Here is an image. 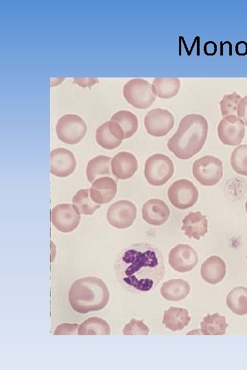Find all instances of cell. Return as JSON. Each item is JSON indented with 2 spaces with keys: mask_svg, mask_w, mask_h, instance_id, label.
Masks as SVG:
<instances>
[{
  "mask_svg": "<svg viewBox=\"0 0 247 370\" xmlns=\"http://www.w3.org/2000/svg\"><path fill=\"white\" fill-rule=\"evenodd\" d=\"M115 271L119 282L126 289L150 291L156 287L164 276L163 254L150 243L130 245L118 255Z\"/></svg>",
  "mask_w": 247,
  "mask_h": 370,
  "instance_id": "cell-1",
  "label": "cell"
},
{
  "mask_svg": "<svg viewBox=\"0 0 247 370\" xmlns=\"http://www.w3.org/2000/svg\"><path fill=\"white\" fill-rule=\"evenodd\" d=\"M208 122L199 114H189L180 121L177 131L167 141V148L181 160H187L203 147L208 134Z\"/></svg>",
  "mask_w": 247,
  "mask_h": 370,
  "instance_id": "cell-2",
  "label": "cell"
},
{
  "mask_svg": "<svg viewBox=\"0 0 247 370\" xmlns=\"http://www.w3.org/2000/svg\"><path fill=\"white\" fill-rule=\"evenodd\" d=\"M68 299L75 312L85 314L104 308L109 301L110 293L102 279L86 276L78 279L71 284Z\"/></svg>",
  "mask_w": 247,
  "mask_h": 370,
  "instance_id": "cell-3",
  "label": "cell"
},
{
  "mask_svg": "<svg viewBox=\"0 0 247 370\" xmlns=\"http://www.w3.org/2000/svg\"><path fill=\"white\" fill-rule=\"evenodd\" d=\"M123 94L129 104L139 109L148 108L156 99L152 84L141 78L132 79L126 83Z\"/></svg>",
  "mask_w": 247,
  "mask_h": 370,
  "instance_id": "cell-4",
  "label": "cell"
},
{
  "mask_svg": "<svg viewBox=\"0 0 247 370\" xmlns=\"http://www.w3.org/2000/svg\"><path fill=\"white\" fill-rule=\"evenodd\" d=\"M174 171L172 160L165 154L152 155L145 162L144 175L147 182L152 186L165 184L172 177Z\"/></svg>",
  "mask_w": 247,
  "mask_h": 370,
  "instance_id": "cell-5",
  "label": "cell"
},
{
  "mask_svg": "<svg viewBox=\"0 0 247 370\" xmlns=\"http://www.w3.org/2000/svg\"><path fill=\"white\" fill-rule=\"evenodd\" d=\"M87 126L80 116L67 114L61 116L56 125L58 139L68 145L80 143L86 135Z\"/></svg>",
  "mask_w": 247,
  "mask_h": 370,
  "instance_id": "cell-6",
  "label": "cell"
},
{
  "mask_svg": "<svg viewBox=\"0 0 247 370\" xmlns=\"http://www.w3.org/2000/svg\"><path fill=\"white\" fill-rule=\"evenodd\" d=\"M193 175L203 186H214L222 177V162L213 156H204L194 161Z\"/></svg>",
  "mask_w": 247,
  "mask_h": 370,
  "instance_id": "cell-7",
  "label": "cell"
},
{
  "mask_svg": "<svg viewBox=\"0 0 247 370\" xmlns=\"http://www.w3.org/2000/svg\"><path fill=\"white\" fill-rule=\"evenodd\" d=\"M167 197L174 207L185 210L197 202L198 190L191 181L181 179L170 185L167 190Z\"/></svg>",
  "mask_w": 247,
  "mask_h": 370,
  "instance_id": "cell-8",
  "label": "cell"
},
{
  "mask_svg": "<svg viewBox=\"0 0 247 370\" xmlns=\"http://www.w3.org/2000/svg\"><path fill=\"white\" fill-rule=\"evenodd\" d=\"M137 217V208L128 200H119L111 204L106 212L108 222L117 229L130 227Z\"/></svg>",
  "mask_w": 247,
  "mask_h": 370,
  "instance_id": "cell-9",
  "label": "cell"
},
{
  "mask_svg": "<svg viewBox=\"0 0 247 370\" xmlns=\"http://www.w3.org/2000/svg\"><path fill=\"white\" fill-rule=\"evenodd\" d=\"M51 221L57 230L68 233L78 227L80 221V215L73 205L60 204L52 208Z\"/></svg>",
  "mask_w": 247,
  "mask_h": 370,
  "instance_id": "cell-10",
  "label": "cell"
},
{
  "mask_svg": "<svg viewBox=\"0 0 247 370\" xmlns=\"http://www.w3.org/2000/svg\"><path fill=\"white\" fill-rule=\"evenodd\" d=\"M174 125V116L166 109H152L147 113L144 119L147 132L152 136L161 137L167 135Z\"/></svg>",
  "mask_w": 247,
  "mask_h": 370,
  "instance_id": "cell-11",
  "label": "cell"
},
{
  "mask_svg": "<svg viewBox=\"0 0 247 370\" xmlns=\"http://www.w3.org/2000/svg\"><path fill=\"white\" fill-rule=\"evenodd\" d=\"M217 135L224 145H238L244 138L245 125L237 116L223 118L217 126Z\"/></svg>",
  "mask_w": 247,
  "mask_h": 370,
  "instance_id": "cell-12",
  "label": "cell"
},
{
  "mask_svg": "<svg viewBox=\"0 0 247 370\" xmlns=\"http://www.w3.org/2000/svg\"><path fill=\"white\" fill-rule=\"evenodd\" d=\"M168 262L172 269L180 273L192 270L198 262L196 251L187 244H178L168 256Z\"/></svg>",
  "mask_w": 247,
  "mask_h": 370,
  "instance_id": "cell-13",
  "label": "cell"
},
{
  "mask_svg": "<svg viewBox=\"0 0 247 370\" xmlns=\"http://www.w3.org/2000/svg\"><path fill=\"white\" fill-rule=\"evenodd\" d=\"M50 172L55 176L66 177L73 173L76 160L73 153L65 148H56L50 153Z\"/></svg>",
  "mask_w": 247,
  "mask_h": 370,
  "instance_id": "cell-14",
  "label": "cell"
},
{
  "mask_svg": "<svg viewBox=\"0 0 247 370\" xmlns=\"http://www.w3.org/2000/svg\"><path fill=\"white\" fill-rule=\"evenodd\" d=\"M143 219L152 225H161L168 219L170 211L167 205L161 199H151L142 208Z\"/></svg>",
  "mask_w": 247,
  "mask_h": 370,
  "instance_id": "cell-15",
  "label": "cell"
},
{
  "mask_svg": "<svg viewBox=\"0 0 247 370\" xmlns=\"http://www.w3.org/2000/svg\"><path fill=\"white\" fill-rule=\"evenodd\" d=\"M139 167L136 157L131 153L121 151L111 161L112 173L119 180L130 178Z\"/></svg>",
  "mask_w": 247,
  "mask_h": 370,
  "instance_id": "cell-16",
  "label": "cell"
},
{
  "mask_svg": "<svg viewBox=\"0 0 247 370\" xmlns=\"http://www.w3.org/2000/svg\"><path fill=\"white\" fill-rule=\"evenodd\" d=\"M117 186L110 177H102L95 180L90 188L92 199L98 204L109 203L115 196Z\"/></svg>",
  "mask_w": 247,
  "mask_h": 370,
  "instance_id": "cell-17",
  "label": "cell"
},
{
  "mask_svg": "<svg viewBox=\"0 0 247 370\" xmlns=\"http://www.w3.org/2000/svg\"><path fill=\"white\" fill-rule=\"evenodd\" d=\"M181 230L189 238L200 240L208 232V221L200 211L190 212L182 221Z\"/></svg>",
  "mask_w": 247,
  "mask_h": 370,
  "instance_id": "cell-18",
  "label": "cell"
},
{
  "mask_svg": "<svg viewBox=\"0 0 247 370\" xmlns=\"http://www.w3.org/2000/svg\"><path fill=\"white\" fill-rule=\"evenodd\" d=\"M224 261L217 256L208 258L201 265L200 274L207 282L215 284L220 282L226 275Z\"/></svg>",
  "mask_w": 247,
  "mask_h": 370,
  "instance_id": "cell-19",
  "label": "cell"
},
{
  "mask_svg": "<svg viewBox=\"0 0 247 370\" xmlns=\"http://www.w3.org/2000/svg\"><path fill=\"white\" fill-rule=\"evenodd\" d=\"M190 292L189 284L182 279H172L165 282L161 287V294L166 300L179 301Z\"/></svg>",
  "mask_w": 247,
  "mask_h": 370,
  "instance_id": "cell-20",
  "label": "cell"
},
{
  "mask_svg": "<svg viewBox=\"0 0 247 370\" xmlns=\"http://www.w3.org/2000/svg\"><path fill=\"white\" fill-rule=\"evenodd\" d=\"M110 160L109 156L99 155L90 160L87 164L86 174L89 182L102 177H110Z\"/></svg>",
  "mask_w": 247,
  "mask_h": 370,
  "instance_id": "cell-21",
  "label": "cell"
},
{
  "mask_svg": "<svg viewBox=\"0 0 247 370\" xmlns=\"http://www.w3.org/2000/svg\"><path fill=\"white\" fill-rule=\"evenodd\" d=\"M190 321V317L187 309L170 306L164 311L163 323L172 331H180L186 327Z\"/></svg>",
  "mask_w": 247,
  "mask_h": 370,
  "instance_id": "cell-22",
  "label": "cell"
},
{
  "mask_svg": "<svg viewBox=\"0 0 247 370\" xmlns=\"http://www.w3.org/2000/svg\"><path fill=\"white\" fill-rule=\"evenodd\" d=\"M152 86L157 97L161 99H171L175 97L180 88L178 77H156Z\"/></svg>",
  "mask_w": 247,
  "mask_h": 370,
  "instance_id": "cell-23",
  "label": "cell"
},
{
  "mask_svg": "<svg viewBox=\"0 0 247 370\" xmlns=\"http://www.w3.org/2000/svg\"><path fill=\"white\" fill-rule=\"evenodd\" d=\"M110 121L119 125L123 132L124 139L133 136L139 127L137 117L128 110H119L115 112L112 116Z\"/></svg>",
  "mask_w": 247,
  "mask_h": 370,
  "instance_id": "cell-24",
  "label": "cell"
},
{
  "mask_svg": "<svg viewBox=\"0 0 247 370\" xmlns=\"http://www.w3.org/2000/svg\"><path fill=\"white\" fill-rule=\"evenodd\" d=\"M226 305L235 314L242 316L247 314V288L236 286L227 295Z\"/></svg>",
  "mask_w": 247,
  "mask_h": 370,
  "instance_id": "cell-25",
  "label": "cell"
},
{
  "mask_svg": "<svg viewBox=\"0 0 247 370\" xmlns=\"http://www.w3.org/2000/svg\"><path fill=\"white\" fill-rule=\"evenodd\" d=\"M227 327L225 317L219 313L207 314L200 323V331L204 335L224 334Z\"/></svg>",
  "mask_w": 247,
  "mask_h": 370,
  "instance_id": "cell-26",
  "label": "cell"
},
{
  "mask_svg": "<svg viewBox=\"0 0 247 370\" xmlns=\"http://www.w3.org/2000/svg\"><path fill=\"white\" fill-rule=\"evenodd\" d=\"M110 334V325L106 320L97 317L86 319L78 328L79 335H109Z\"/></svg>",
  "mask_w": 247,
  "mask_h": 370,
  "instance_id": "cell-27",
  "label": "cell"
},
{
  "mask_svg": "<svg viewBox=\"0 0 247 370\" xmlns=\"http://www.w3.org/2000/svg\"><path fill=\"white\" fill-rule=\"evenodd\" d=\"M72 202L79 213L85 215L93 214L101 207L92 199L90 188L79 190L73 197Z\"/></svg>",
  "mask_w": 247,
  "mask_h": 370,
  "instance_id": "cell-28",
  "label": "cell"
},
{
  "mask_svg": "<svg viewBox=\"0 0 247 370\" xmlns=\"http://www.w3.org/2000/svg\"><path fill=\"white\" fill-rule=\"evenodd\" d=\"M95 140L97 143L102 148L111 150L119 147L122 140L118 139L111 132L109 121L99 125L96 130Z\"/></svg>",
  "mask_w": 247,
  "mask_h": 370,
  "instance_id": "cell-29",
  "label": "cell"
},
{
  "mask_svg": "<svg viewBox=\"0 0 247 370\" xmlns=\"http://www.w3.org/2000/svg\"><path fill=\"white\" fill-rule=\"evenodd\" d=\"M231 164L237 173L247 176V145H240L233 151Z\"/></svg>",
  "mask_w": 247,
  "mask_h": 370,
  "instance_id": "cell-30",
  "label": "cell"
},
{
  "mask_svg": "<svg viewBox=\"0 0 247 370\" xmlns=\"http://www.w3.org/2000/svg\"><path fill=\"white\" fill-rule=\"evenodd\" d=\"M242 97L236 92L223 96L220 102L221 114L223 118L237 116V106Z\"/></svg>",
  "mask_w": 247,
  "mask_h": 370,
  "instance_id": "cell-31",
  "label": "cell"
},
{
  "mask_svg": "<svg viewBox=\"0 0 247 370\" xmlns=\"http://www.w3.org/2000/svg\"><path fill=\"white\" fill-rule=\"evenodd\" d=\"M122 332L124 335H148L149 328L142 321L132 319L124 326Z\"/></svg>",
  "mask_w": 247,
  "mask_h": 370,
  "instance_id": "cell-32",
  "label": "cell"
},
{
  "mask_svg": "<svg viewBox=\"0 0 247 370\" xmlns=\"http://www.w3.org/2000/svg\"><path fill=\"white\" fill-rule=\"evenodd\" d=\"M79 325L76 323H62L58 325L55 331V335H71L75 334Z\"/></svg>",
  "mask_w": 247,
  "mask_h": 370,
  "instance_id": "cell-33",
  "label": "cell"
},
{
  "mask_svg": "<svg viewBox=\"0 0 247 370\" xmlns=\"http://www.w3.org/2000/svg\"><path fill=\"white\" fill-rule=\"evenodd\" d=\"M237 116L247 126V95L242 97L239 101Z\"/></svg>",
  "mask_w": 247,
  "mask_h": 370,
  "instance_id": "cell-34",
  "label": "cell"
},
{
  "mask_svg": "<svg viewBox=\"0 0 247 370\" xmlns=\"http://www.w3.org/2000/svg\"><path fill=\"white\" fill-rule=\"evenodd\" d=\"M89 79H85V78H74L73 79V83H76L78 84H79L80 86H83V87H86V86H91L90 84H89V83H93V84H95L96 82H97V79L96 78H93L91 81L87 82L86 81L88 80Z\"/></svg>",
  "mask_w": 247,
  "mask_h": 370,
  "instance_id": "cell-35",
  "label": "cell"
},
{
  "mask_svg": "<svg viewBox=\"0 0 247 370\" xmlns=\"http://www.w3.org/2000/svg\"><path fill=\"white\" fill-rule=\"evenodd\" d=\"M245 207H246V212H247V201H246V202Z\"/></svg>",
  "mask_w": 247,
  "mask_h": 370,
  "instance_id": "cell-36",
  "label": "cell"
},
{
  "mask_svg": "<svg viewBox=\"0 0 247 370\" xmlns=\"http://www.w3.org/2000/svg\"><path fill=\"white\" fill-rule=\"evenodd\" d=\"M246 260H247V256H246Z\"/></svg>",
  "mask_w": 247,
  "mask_h": 370,
  "instance_id": "cell-37",
  "label": "cell"
}]
</instances>
